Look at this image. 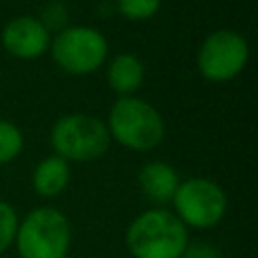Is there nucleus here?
Listing matches in <instances>:
<instances>
[{
	"label": "nucleus",
	"mask_w": 258,
	"mask_h": 258,
	"mask_svg": "<svg viewBox=\"0 0 258 258\" xmlns=\"http://www.w3.org/2000/svg\"><path fill=\"white\" fill-rule=\"evenodd\" d=\"M18 222H20V218H18L16 210L8 202L0 200V254H4L14 244Z\"/></svg>",
	"instance_id": "4468645a"
},
{
	"label": "nucleus",
	"mask_w": 258,
	"mask_h": 258,
	"mask_svg": "<svg viewBox=\"0 0 258 258\" xmlns=\"http://www.w3.org/2000/svg\"><path fill=\"white\" fill-rule=\"evenodd\" d=\"M2 44L16 58H36L50 46V32L38 18L22 14L4 26Z\"/></svg>",
	"instance_id": "6e6552de"
},
{
	"label": "nucleus",
	"mask_w": 258,
	"mask_h": 258,
	"mask_svg": "<svg viewBox=\"0 0 258 258\" xmlns=\"http://www.w3.org/2000/svg\"><path fill=\"white\" fill-rule=\"evenodd\" d=\"M54 62L71 75H89L97 71L109 52L107 38L93 26H64L50 40Z\"/></svg>",
	"instance_id": "423d86ee"
},
{
	"label": "nucleus",
	"mask_w": 258,
	"mask_h": 258,
	"mask_svg": "<svg viewBox=\"0 0 258 258\" xmlns=\"http://www.w3.org/2000/svg\"><path fill=\"white\" fill-rule=\"evenodd\" d=\"M179 181L181 179L175 167L165 161H147L145 165H141L137 173V183H139L141 194L155 208H163L171 204Z\"/></svg>",
	"instance_id": "1a4fd4ad"
},
{
	"label": "nucleus",
	"mask_w": 258,
	"mask_h": 258,
	"mask_svg": "<svg viewBox=\"0 0 258 258\" xmlns=\"http://www.w3.org/2000/svg\"><path fill=\"white\" fill-rule=\"evenodd\" d=\"M187 244V228L165 208L141 212L125 232V246L133 258H183Z\"/></svg>",
	"instance_id": "f257e3e1"
},
{
	"label": "nucleus",
	"mask_w": 258,
	"mask_h": 258,
	"mask_svg": "<svg viewBox=\"0 0 258 258\" xmlns=\"http://www.w3.org/2000/svg\"><path fill=\"white\" fill-rule=\"evenodd\" d=\"M143 79L145 67L141 58L131 52H121L107 64V83L123 97H131L143 85Z\"/></svg>",
	"instance_id": "9d476101"
},
{
	"label": "nucleus",
	"mask_w": 258,
	"mask_h": 258,
	"mask_svg": "<svg viewBox=\"0 0 258 258\" xmlns=\"http://www.w3.org/2000/svg\"><path fill=\"white\" fill-rule=\"evenodd\" d=\"M50 145L54 155L64 161H95L103 157L111 145L105 121L89 113L62 115L50 129Z\"/></svg>",
	"instance_id": "20e7f679"
},
{
	"label": "nucleus",
	"mask_w": 258,
	"mask_h": 258,
	"mask_svg": "<svg viewBox=\"0 0 258 258\" xmlns=\"http://www.w3.org/2000/svg\"><path fill=\"white\" fill-rule=\"evenodd\" d=\"M183 258H218V252L208 244H187Z\"/></svg>",
	"instance_id": "dca6fc26"
},
{
	"label": "nucleus",
	"mask_w": 258,
	"mask_h": 258,
	"mask_svg": "<svg viewBox=\"0 0 258 258\" xmlns=\"http://www.w3.org/2000/svg\"><path fill=\"white\" fill-rule=\"evenodd\" d=\"M71 234L69 218L60 210L40 206L18 222L14 244L20 258H67Z\"/></svg>",
	"instance_id": "7ed1b4c3"
},
{
	"label": "nucleus",
	"mask_w": 258,
	"mask_h": 258,
	"mask_svg": "<svg viewBox=\"0 0 258 258\" xmlns=\"http://www.w3.org/2000/svg\"><path fill=\"white\" fill-rule=\"evenodd\" d=\"M109 135L131 151H151L165 137L161 113L139 97H119L107 115Z\"/></svg>",
	"instance_id": "f03ea898"
},
{
	"label": "nucleus",
	"mask_w": 258,
	"mask_h": 258,
	"mask_svg": "<svg viewBox=\"0 0 258 258\" xmlns=\"http://www.w3.org/2000/svg\"><path fill=\"white\" fill-rule=\"evenodd\" d=\"M250 56L246 38L232 28L210 32L198 48V69L210 83H226L242 73Z\"/></svg>",
	"instance_id": "0eeeda50"
},
{
	"label": "nucleus",
	"mask_w": 258,
	"mask_h": 258,
	"mask_svg": "<svg viewBox=\"0 0 258 258\" xmlns=\"http://www.w3.org/2000/svg\"><path fill=\"white\" fill-rule=\"evenodd\" d=\"M42 24H44V28L50 32V30H62L64 28V24H67V20H69V10H67V6L62 4V2H48L44 8H42V12H40V18H38Z\"/></svg>",
	"instance_id": "2eb2a0df"
},
{
	"label": "nucleus",
	"mask_w": 258,
	"mask_h": 258,
	"mask_svg": "<svg viewBox=\"0 0 258 258\" xmlns=\"http://www.w3.org/2000/svg\"><path fill=\"white\" fill-rule=\"evenodd\" d=\"M24 147V137L22 131L10 123L0 119V165H6L14 161Z\"/></svg>",
	"instance_id": "f8f14e48"
},
{
	"label": "nucleus",
	"mask_w": 258,
	"mask_h": 258,
	"mask_svg": "<svg viewBox=\"0 0 258 258\" xmlns=\"http://www.w3.org/2000/svg\"><path fill=\"white\" fill-rule=\"evenodd\" d=\"M171 206L173 214L185 228L208 230L224 220L228 198L216 181L208 177H189L179 181Z\"/></svg>",
	"instance_id": "39448f33"
},
{
	"label": "nucleus",
	"mask_w": 258,
	"mask_h": 258,
	"mask_svg": "<svg viewBox=\"0 0 258 258\" xmlns=\"http://www.w3.org/2000/svg\"><path fill=\"white\" fill-rule=\"evenodd\" d=\"M115 6L127 20H147L157 14L161 0H115Z\"/></svg>",
	"instance_id": "ddd939ff"
},
{
	"label": "nucleus",
	"mask_w": 258,
	"mask_h": 258,
	"mask_svg": "<svg viewBox=\"0 0 258 258\" xmlns=\"http://www.w3.org/2000/svg\"><path fill=\"white\" fill-rule=\"evenodd\" d=\"M71 179V165L58 155H48L38 161L32 171V189L40 198H56L62 194Z\"/></svg>",
	"instance_id": "9b49d317"
}]
</instances>
